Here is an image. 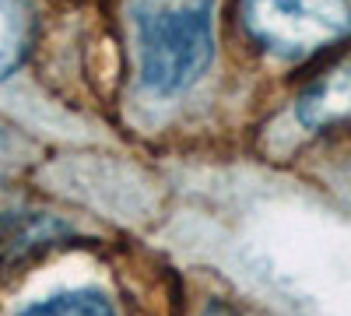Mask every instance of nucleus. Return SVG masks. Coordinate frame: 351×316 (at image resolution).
<instances>
[{"label":"nucleus","mask_w":351,"mask_h":316,"mask_svg":"<svg viewBox=\"0 0 351 316\" xmlns=\"http://www.w3.org/2000/svg\"><path fill=\"white\" fill-rule=\"evenodd\" d=\"M141 81L176 95L204 74L215 53V0H134Z\"/></svg>","instance_id":"nucleus-1"},{"label":"nucleus","mask_w":351,"mask_h":316,"mask_svg":"<svg viewBox=\"0 0 351 316\" xmlns=\"http://www.w3.org/2000/svg\"><path fill=\"white\" fill-rule=\"evenodd\" d=\"M246 28L278 56H306L351 32V0H243Z\"/></svg>","instance_id":"nucleus-2"},{"label":"nucleus","mask_w":351,"mask_h":316,"mask_svg":"<svg viewBox=\"0 0 351 316\" xmlns=\"http://www.w3.org/2000/svg\"><path fill=\"white\" fill-rule=\"evenodd\" d=\"M295 117L309 130H327L351 120V60L302 92Z\"/></svg>","instance_id":"nucleus-3"},{"label":"nucleus","mask_w":351,"mask_h":316,"mask_svg":"<svg viewBox=\"0 0 351 316\" xmlns=\"http://www.w3.org/2000/svg\"><path fill=\"white\" fill-rule=\"evenodd\" d=\"M32 8L28 0H0V81L14 74L25 60L28 42H32Z\"/></svg>","instance_id":"nucleus-4"},{"label":"nucleus","mask_w":351,"mask_h":316,"mask_svg":"<svg viewBox=\"0 0 351 316\" xmlns=\"http://www.w3.org/2000/svg\"><path fill=\"white\" fill-rule=\"evenodd\" d=\"M21 316H116L109 299L99 295V292H60L53 299H43L36 306H28Z\"/></svg>","instance_id":"nucleus-5"},{"label":"nucleus","mask_w":351,"mask_h":316,"mask_svg":"<svg viewBox=\"0 0 351 316\" xmlns=\"http://www.w3.org/2000/svg\"><path fill=\"white\" fill-rule=\"evenodd\" d=\"M208 316H232V313H228V309H211Z\"/></svg>","instance_id":"nucleus-6"},{"label":"nucleus","mask_w":351,"mask_h":316,"mask_svg":"<svg viewBox=\"0 0 351 316\" xmlns=\"http://www.w3.org/2000/svg\"><path fill=\"white\" fill-rule=\"evenodd\" d=\"M4 221H8V211H4V208H0V228H4Z\"/></svg>","instance_id":"nucleus-7"}]
</instances>
